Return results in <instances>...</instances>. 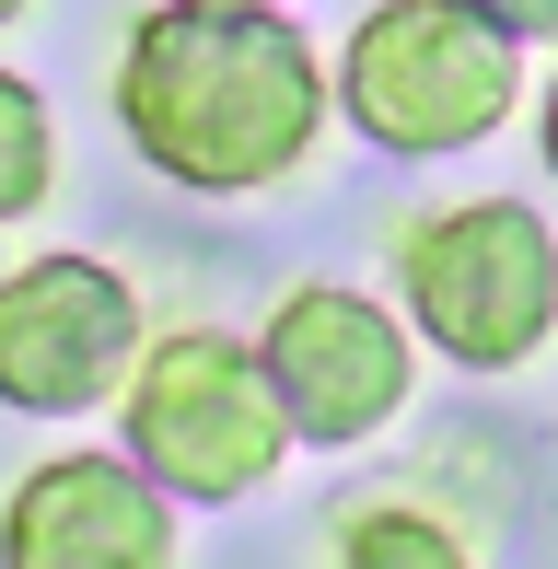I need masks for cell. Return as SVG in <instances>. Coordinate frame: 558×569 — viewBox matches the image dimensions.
Segmentation results:
<instances>
[{
    "label": "cell",
    "mask_w": 558,
    "mask_h": 569,
    "mask_svg": "<svg viewBox=\"0 0 558 569\" xmlns=\"http://www.w3.org/2000/svg\"><path fill=\"white\" fill-rule=\"evenodd\" d=\"M117 128L151 174L198 198H245L315 151L326 128V70L291 12H245V0H175L140 12L117 47Z\"/></svg>",
    "instance_id": "cell-1"
},
{
    "label": "cell",
    "mask_w": 558,
    "mask_h": 569,
    "mask_svg": "<svg viewBox=\"0 0 558 569\" xmlns=\"http://www.w3.org/2000/svg\"><path fill=\"white\" fill-rule=\"evenodd\" d=\"M396 291L454 372H512L558 326V232L524 198H454L396 232Z\"/></svg>",
    "instance_id": "cell-2"
},
{
    "label": "cell",
    "mask_w": 558,
    "mask_h": 569,
    "mask_svg": "<svg viewBox=\"0 0 558 569\" xmlns=\"http://www.w3.org/2000/svg\"><path fill=\"white\" fill-rule=\"evenodd\" d=\"M512 93H524L512 36L454 0H372L338 47V106L385 151H466L512 117Z\"/></svg>",
    "instance_id": "cell-3"
},
{
    "label": "cell",
    "mask_w": 558,
    "mask_h": 569,
    "mask_svg": "<svg viewBox=\"0 0 558 569\" xmlns=\"http://www.w3.org/2000/svg\"><path fill=\"white\" fill-rule=\"evenodd\" d=\"M279 453H291V419H279V383L245 338H221V326L151 338L129 383V465L163 500H257Z\"/></svg>",
    "instance_id": "cell-4"
},
{
    "label": "cell",
    "mask_w": 558,
    "mask_h": 569,
    "mask_svg": "<svg viewBox=\"0 0 558 569\" xmlns=\"http://www.w3.org/2000/svg\"><path fill=\"white\" fill-rule=\"evenodd\" d=\"M140 302L106 256H23L0 279V407L82 419L117 383H140Z\"/></svg>",
    "instance_id": "cell-5"
},
{
    "label": "cell",
    "mask_w": 558,
    "mask_h": 569,
    "mask_svg": "<svg viewBox=\"0 0 558 569\" xmlns=\"http://www.w3.org/2000/svg\"><path fill=\"white\" fill-rule=\"evenodd\" d=\"M268 383H279V419H291V442H372V430L408 407V326L385 315L372 291H338V279H302L291 302L268 315Z\"/></svg>",
    "instance_id": "cell-6"
},
{
    "label": "cell",
    "mask_w": 558,
    "mask_h": 569,
    "mask_svg": "<svg viewBox=\"0 0 558 569\" xmlns=\"http://www.w3.org/2000/svg\"><path fill=\"white\" fill-rule=\"evenodd\" d=\"M0 569H175V500L129 453H47L0 500Z\"/></svg>",
    "instance_id": "cell-7"
},
{
    "label": "cell",
    "mask_w": 558,
    "mask_h": 569,
    "mask_svg": "<svg viewBox=\"0 0 558 569\" xmlns=\"http://www.w3.org/2000/svg\"><path fill=\"white\" fill-rule=\"evenodd\" d=\"M59 174V140H47V93L23 70H0V221H23Z\"/></svg>",
    "instance_id": "cell-8"
},
{
    "label": "cell",
    "mask_w": 558,
    "mask_h": 569,
    "mask_svg": "<svg viewBox=\"0 0 558 569\" xmlns=\"http://www.w3.org/2000/svg\"><path fill=\"white\" fill-rule=\"evenodd\" d=\"M338 569H477L430 511H349L338 523Z\"/></svg>",
    "instance_id": "cell-9"
},
{
    "label": "cell",
    "mask_w": 558,
    "mask_h": 569,
    "mask_svg": "<svg viewBox=\"0 0 558 569\" xmlns=\"http://www.w3.org/2000/svg\"><path fill=\"white\" fill-rule=\"evenodd\" d=\"M536 140H547V174H558V82H547V106H536Z\"/></svg>",
    "instance_id": "cell-10"
}]
</instances>
